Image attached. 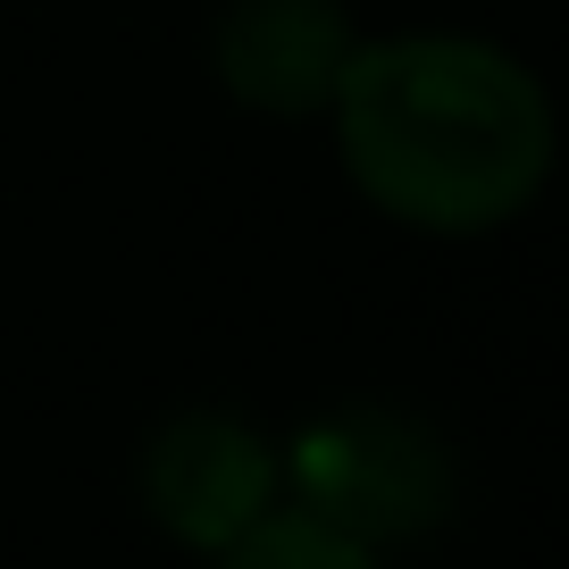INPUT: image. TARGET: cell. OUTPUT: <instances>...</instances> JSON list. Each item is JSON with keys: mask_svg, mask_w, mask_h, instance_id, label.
<instances>
[{"mask_svg": "<svg viewBox=\"0 0 569 569\" xmlns=\"http://www.w3.org/2000/svg\"><path fill=\"white\" fill-rule=\"evenodd\" d=\"M336 160L410 234H495L552 177V92L511 42L461 26L360 34L336 101Z\"/></svg>", "mask_w": 569, "mask_h": 569, "instance_id": "1", "label": "cell"}, {"mask_svg": "<svg viewBox=\"0 0 569 569\" xmlns=\"http://www.w3.org/2000/svg\"><path fill=\"white\" fill-rule=\"evenodd\" d=\"M293 502L319 511L327 528L360 536V545H402L452 519V452L427 419H410L402 402H343L327 419H310L293 436V452H277Z\"/></svg>", "mask_w": 569, "mask_h": 569, "instance_id": "2", "label": "cell"}, {"mask_svg": "<svg viewBox=\"0 0 569 569\" xmlns=\"http://www.w3.org/2000/svg\"><path fill=\"white\" fill-rule=\"evenodd\" d=\"M284 495V461L234 410H177L142 445V511L193 552H227Z\"/></svg>", "mask_w": 569, "mask_h": 569, "instance_id": "3", "label": "cell"}, {"mask_svg": "<svg viewBox=\"0 0 569 569\" xmlns=\"http://www.w3.org/2000/svg\"><path fill=\"white\" fill-rule=\"evenodd\" d=\"M360 26L343 0H227L210 26V76L251 118H327Z\"/></svg>", "mask_w": 569, "mask_h": 569, "instance_id": "4", "label": "cell"}, {"mask_svg": "<svg viewBox=\"0 0 569 569\" xmlns=\"http://www.w3.org/2000/svg\"><path fill=\"white\" fill-rule=\"evenodd\" d=\"M210 569H377V545L327 528L302 502H277V511L251 519L227 552H210Z\"/></svg>", "mask_w": 569, "mask_h": 569, "instance_id": "5", "label": "cell"}]
</instances>
